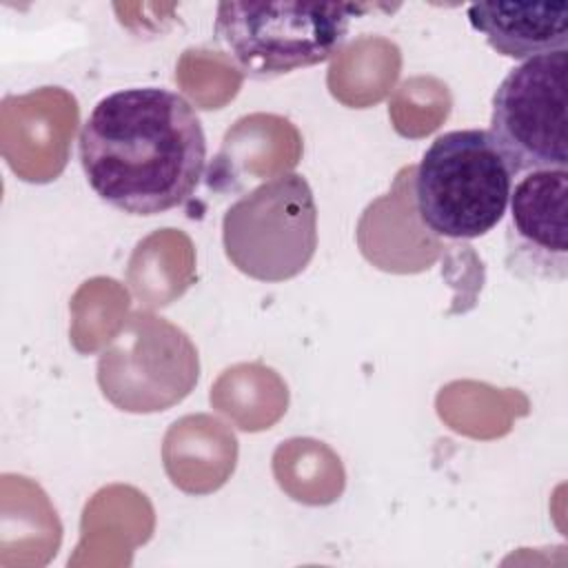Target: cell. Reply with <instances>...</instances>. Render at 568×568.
<instances>
[{"label":"cell","instance_id":"cell-7","mask_svg":"<svg viewBox=\"0 0 568 568\" xmlns=\"http://www.w3.org/2000/svg\"><path fill=\"white\" fill-rule=\"evenodd\" d=\"M466 18L504 58L524 62L568 49L566 2H473Z\"/></svg>","mask_w":568,"mask_h":568},{"label":"cell","instance_id":"cell-1","mask_svg":"<svg viewBox=\"0 0 568 568\" xmlns=\"http://www.w3.org/2000/svg\"><path fill=\"white\" fill-rule=\"evenodd\" d=\"M80 164L100 200L129 215L184 204L206 166V138L191 102L162 87L104 95L78 138Z\"/></svg>","mask_w":568,"mask_h":568},{"label":"cell","instance_id":"cell-4","mask_svg":"<svg viewBox=\"0 0 568 568\" xmlns=\"http://www.w3.org/2000/svg\"><path fill=\"white\" fill-rule=\"evenodd\" d=\"M226 257L262 282H282L304 271L317 248V206L297 173L275 175L240 197L222 220Z\"/></svg>","mask_w":568,"mask_h":568},{"label":"cell","instance_id":"cell-6","mask_svg":"<svg viewBox=\"0 0 568 568\" xmlns=\"http://www.w3.org/2000/svg\"><path fill=\"white\" fill-rule=\"evenodd\" d=\"M568 169L519 175L508 197L506 262L526 277L566 280L568 275Z\"/></svg>","mask_w":568,"mask_h":568},{"label":"cell","instance_id":"cell-2","mask_svg":"<svg viewBox=\"0 0 568 568\" xmlns=\"http://www.w3.org/2000/svg\"><path fill=\"white\" fill-rule=\"evenodd\" d=\"M362 2H220L213 33L244 75L271 80L326 62L348 38Z\"/></svg>","mask_w":568,"mask_h":568},{"label":"cell","instance_id":"cell-3","mask_svg":"<svg viewBox=\"0 0 568 568\" xmlns=\"http://www.w3.org/2000/svg\"><path fill=\"white\" fill-rule=\"evenodd\" d=\"M510 189L513 175L488 131H446L417 166V217L437 237L475 240L501 222Z\"/></svg>","mask_w":568,"mask_h":568},{"label":"cell","instance_id":"cell-5","mask_svg":"<svg viewBox=\"0 0 568 568\" xmlns=\"http://www.w3.org/2000/svg\"><path fill=\"white\" fill-rule=\"evenodd\" d=\"M568 51L513 67L493 93L488 135L513 178L541 169H568L566 133Z\"/></svg>","mask_w":568,"mask_h":568}]
</instances>
